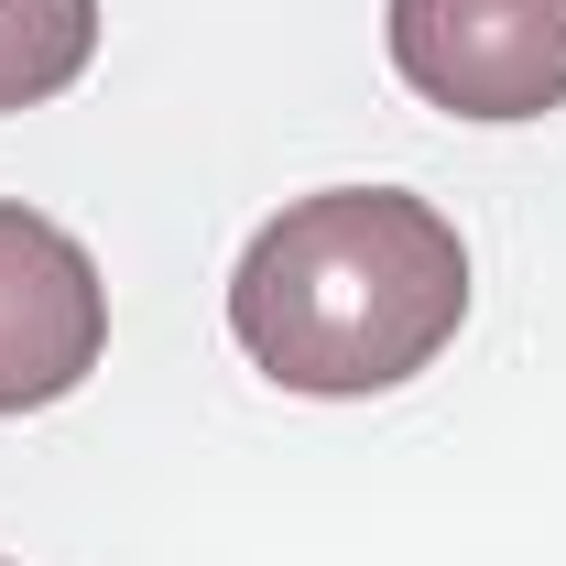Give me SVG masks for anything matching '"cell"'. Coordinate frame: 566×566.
<instances>
[{
	"label": "cell",
	"mask_w": 566,
	"mask_h": 566,
	"mask_svg": "<svg viewBox=\"0 0 566 566\" xmlns=\"http://www.w3.org/2000/svg\"><path fill=\"white\" fill-rule=\"evenodd\" d=\"M98 66V0H0V120L66 98Z\"/></svg>",
	"instance_id": "cell-4"
},
{
	"label": "cell",
	"mask_w": 566,
	"mask_h": 566,
	"mask_svg": "<svg viewBox=\"0 0 566 566\" xmlns=\"http://www.w3.org/2000/svg\"><path fill=\"white\" fill-rule=\"evenodd\" d=\"M469 240L415 186H316L251 229L229 273L240 359L305 403H370L458 349Z\"/></svg>",
	"instance_id": "cell-1"
},
{
	"label": "cell",
	"mask_w": 566,
	"mask_h": 566,
	"mask_svg": "<svg viewBox=\"0 0 566 566\" xmlns=\"http://www.w3.org/2000/svg\"><path fill=\"white\" fill-rule=\"evenodd\" d=\"M392 76L447 120L566 109V0H392Z\"/></svg>",
	"instance_id": "cell-2"
},
{
	"label": "cell",
	"mask_w": 566,
	"mask_h": 566,
	"mask_svg": "<svg viewBox=\"0 0 566 566\" xmlns=\"http://www.w3.org/2000/svg\"><path fill=\"white\" fill-rule=\"evenodd\" d=\"M109 359V283L87 240L0 197V415H44Z\"/></svg>",
	"instance_id": "cell-3"
}]
</instances>
